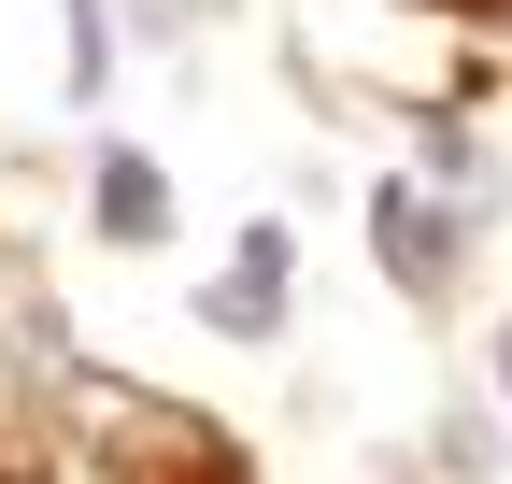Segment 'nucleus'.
I'll list each match as a JSON object with an SVG mask.
<instances>
[{"label": "nucleus", "mask_w": 512, "mask_h": 484, "mask_svg": "<svg viewBox=\"0 0 512 484\" xmlns=\"http://www.w3.org/2000/svg\"><path fill=\"white\" fill-rule=\"evenodd\" d=\"M285 285H299V242H285V228H242V257L200 285V328H214V342H271V328H285Z\"/></svg>", "instance_id": "1"}, {"label": "nucleus", "mask_w": 512, "mask_h": 484, "mask_svg": "<svg viewBox=\"0 0 512 484\" xmlns=\"http://www.w3.org/2000/svg\"><path fill=\"white\" fill-rule=\"evenodd\" d=\"M456 228L470 214H427V186H370V242H384V271H399L413 299L456 285Z\"/></svg>", "instance_id": "2"}, {"label": "nucleus", "mask_w": 512, "mask_h": 484, "mask_svg": "<svg viewBox=\"0 0 512 484\" xmlns=\"http://www.w3.org/2000/svg\"><path fill=\"white\" fill-rule=\"evenodd\" d=\"M100 228H114V242H171V171H157L143 143L100 157Z\"/></svg>", "instance_id": "3"}, {"label": "nucleus", "mask_w": 512, "mask_h": 484, "mask_svg": "<svg viewBox=\"0 0 512 484\" xmlns=\"http://www.w3.org/2000/svg\"><path fill=\"white\" fill-rule=\"evenodd\" d=\"M100 86H114V15L72 0V100H100Z\"/></svg>", "instance_id": "4"}, {"label": "nucleus", "mask_w": 512, "mask_h": 484, "mask_svg": "<svg viewBox=\"0 0 512 484\" xmlns=\"http://www.w3.org/2000/svg\"><path fill=\"white\" fill-rule=\"evenodd\" d=\"M498 385H512V314H498Z\"/></svg>", "instance_id": "5"}]
</instances>
